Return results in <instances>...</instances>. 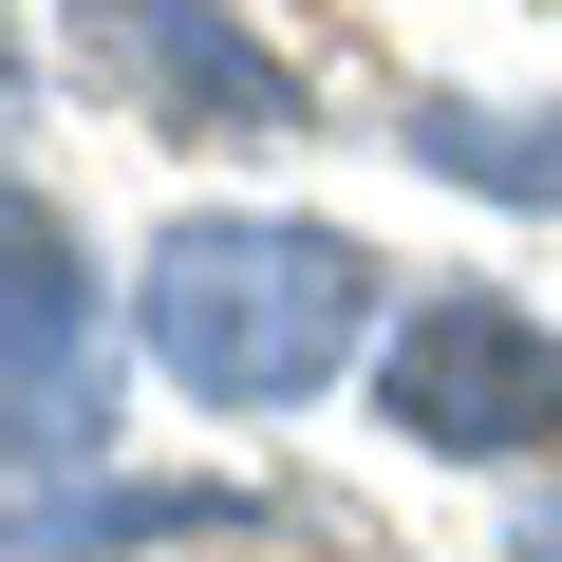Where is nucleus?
<instances>
[{
    "instance_id": "nucleus-1",
    "label": "nucleus",
    "mask_w": 562,
    "mask_h": 562,
    "mask_svg": "<svg viewBox=\"0 0 562 562\" xmlns=\"http://www.w3.org/2000/svg\"><path fill=\"white\" fill-rule=\"evenodd\" d=\"M132 301H150V357H169L206 413H281V394H319V375L357 357L375 262H357L338 225H244V206H206V225L150 244Z\"/></svg>"
},
{
    "instance_id": "nucleus-2",
    "label": "nucleus",
    "mask_w": 562,
    "mask_h": 562,
    "mask_svg": "<svg viewBox=\"0 0 562 562\" xmlns=\"http://www.w3.org/2000/svg\"><path fill=\"white\" fill-rule=\"evenodd\" d=\"M375 394H394V431H431V450H469V469L562 450V338H543L525 301H487V281H450V301L394 319Z\"/></svg>"
},
{
    "instance_id": "nucleus-3",
    "label": "nucleus",
    "mask_w": 562,
    "mask_h": 562,
    "mask_svg": "<svg viewBox=\"0 0 562 562\" xmlns=\"http://www.w3.org/2000/svg\"><path fill=\"white\" fill-rule=\"evenodd\" d=\"M113 431V338H94V281H76V244L0 188V450L20 469H57V450H94Z\"/></svg>"
},
{
    "instance_id": "nucleus-4",
    "label": "nucleus",
    "mask_w": 562,
    "mask_h": 562,
    "mask_svg": "<svg viewBox=\"0 0 562 562\" xmlns=\"http://www.w3.org/2000/svg\"><path fill=\"white\" fill-rule=\"evenodd\" d=\"M94 57L150 76L188 132H301V76H281L244 20H206V0H94Z\"/></svg>"
},
{
    "instance_id": "nucleus-5",
    "label": "nucleus",
    "mask_w": 562,
    "mask_h": 562,
    "mask_svg": "<svg viewBox=\"0 0 562 562\" xmlns=\"http://www.w3.org/2000/svg\"><path fill=\"white\" fill-rule=\"evenodd\" d=\"M413 150L450 188H506V206H562V113H413Z\"/></svg>"
},
{
    "instance_id": "nucleus-6",
    "label": "nucleus",
    "mask_w": 562,
    "mask_h": 562,
    "mask_svg": "<svg viewBox=\"0 0 562 562\" xmlns=\"http://www.w3.org/2000/svg\"><path fill=\"white\" fill-rule=\"evenodd\" d=\"M525 562H562V525H525Z\"/></svg>"
},
{
    "instance_id": "nucleus-7",
    "label": "nucleus",
    "mask_w": 562,
    "mask_h": 562,
    "mask_svg": "<svg viewBox=\"0 0 562 562\" xmlns=\"http://www.w3.org/2000/svg\"><path fill=\"white\" fill-rule=\"evenodd\" d=\"M0 76H20V38H0Z\"/></svg>"
}]
</instances>
